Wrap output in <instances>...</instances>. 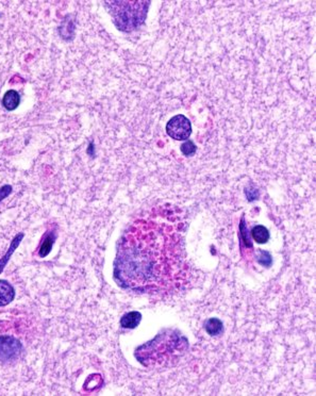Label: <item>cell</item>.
Here are the masks:
<instances>
[{
  "label": "cell",
  "mask_w": 316,
  "mask_h": 396,
  "mask_svg": "<svg viewBox=\"0 0 316 396\" xmlns=\"http://www.w3.org/2000/svg\"><path fill=\"white\" fill-rule=\"evenodd\" d=\"M136 3H132L131 10H127V1H121L120 5L121 8H123V10L121 9V11L117 12V15H115V21L120 29L131 30V29H134L142 23L144 17V11L146 12V10L135 12L134 6L136 5Z\"/></svg>",
  "instance_id": "3957f363"
},
{
  "label": "cell",
  "mask_w": 316,
  "mask_h": 396,
  "mask_svg": "<svg viewBox=\"0 0 316 396\" xmlns=\"http://www.w3.org/2000/svg\"><path fill=\"white\" fill-rule=\"evenodd\" d=\"M23 346L18 340L12 336H0V360L9 361L16 359Z\"/></svg>",
  "instance_id": "5b68a950"
},
{
  "label": "cell",
  "mask_w": 316,
  "mask_h": 396,
  "mask_svg": "<svg viewBox=\"0 0 316 396\" xmlns=\"http://www.w3.org/2000/svg\"><path fill=\"white\" fill-rule=\"evenodd\" d=\"M15 296L12 285L4 280H0V307L9 305Z\"/></svg>",
  "instance_id": "8992f818"
},
{
  "label": "cell",
  "mask_w": 316,
  "mask_h": 396,
  "mask_svg": "<svg viewBox=\"0 0 316 396\" xmlns=\"http://www.w3.org/2000/svg\"><path fill=\"white\" fill-rule=\"evenodd\" d=\"M188 339L176 329H164L135 350L136 360L149 369L172 365L187 353Z\"/></svg>",
  "instance_id": "7a4b0ae2"
},
{
  "label": "cell",
  "mask_w": 316,
  "mask_h": 396,
  "mask_svg": "<svg viewBox=\"0 0 316 396\" xmlns=\"http://www.w3.org/2000/svg\"><path fill=\"white\" fill-rule=\"evenodd\" d=\"M167 134L174 140H188L192 133V126L185 115H176L166 125Z\"/></svg>",
  "instance_id": "277c9868"
},
{
  "label": "cell",
  "mask_w": 316,
  "mask_h": 396,
  "mask_svg": "<svg viewBox=\"0 0 316 396\" xmlns=\"http://www.w3.org/2000/svg\"><path fill=\"white\" fill-rule=\"evenodd\" d=\"M142 320V315L139 312L133 311V312H129L127 314H125L124 317L121 320V325L124 328H135L139 323H141Z\"/></svg>",
  "instance_id": "ba28073f"
},
{
  "label": "cell",
  "mask_w": 316,
  "mask_h": 396,
  "mask_svg": "<svg viewBox=\"0 0 316 396\" xmlns=\"http://www.w3.org/2000/svg\"><path fill=\"white\" fill-rule=\"evenodd\" d=\"M23 238H24V233H19L18 236H16L15 239L13 240L12 244H11V247L9 248L8 253H6V254L3 256V258H2V259H0V273L2 272V269H3V267L5 266V264L8 263V261H9V259H10V257L12 256V254L14 253V251H15V248H17V246L19 245L20 241H21V239H23Z\"/></svg>",
  "instance_id": "7c38bea8"
},
{
  "label": "cell",
  "mask_w": 316,
  "mask_h": 396,
  "mask_svg": "<svg viewBox=\"0 0 316 396\" xmlns=\"http://www.w3.org/2000/svg\"><path fill=\"white\" fill-rule=\"evenodd\" d=\"M20 104V96L15 90H10L4 94L2 98V105L8 111H14Z\"/></svg>",
  "instance_id": "52a82bcc"
},
{
  "label": "cell",
  "mask_w": 316,
  "mask_h": 396,
  "mask_svg": "<svg viewBox=\"0 0 316 396\" xmlns=\"http://www.w3.org/2000/svg\"><path fill=\"white\" fill-rule=\"evenodd\" d=\"M187 275L180 233L171 223L137 219L122 238L114 278L123 288L154 294L171 292Z\"/></svg>",
  "instance_id": "6da1fadb"
},
{
  "label": "cell",
  "mask_w": 316,
  "mask_h": 396,
  "mask_svg": "<svg viewBox=\"0 0 316 396\" xmlns=\"http://www.w3.org/2000/svg\"><path fill=\"white\" fill-rule=\"evenodd\" d=\"M12 192V187L11 186H3L2 188H0V202H1L6 196H9Z\"/></svg>",
  "instance_id": "5bb4252c"
},
{
  "label": "cell",
  "mask_w": 316,
  "mask_h": 396,
  "mask_svg": "<svg viewBox=\"0 0 316 396\" xmlns=\"http://www.w3.org/2000/svg\"><path fill=\"white\" fill-rule=\"evenodd\" d=\"M204 329L210 335H217L223 331V323L216 318L210 319L205 322Z\"/></svg>",
  "instance_id": "30bf717a"
},
{
  "label": "cell",
  "mask_w": 316,
  "mask_h": 396,
  "mask_svg": "<svg viewBox=\"0 0 316 396\" xmlns=\"http://www.w3.org/2000/svg\"><path fill=\"white\" fill-rule=\"evenodd\" d=\"M252 233H253V238L254 239V241L259 244L266 243V242L269 240V232L265 228V227L262 225L255 226L253 229Z\"/></svg>",
  "instance_id": "8fae6325"
},
{
  "label": "cell",
  "mask_w": 316,
  "mask_h": 396,
  "mask_svg": "<svg viewBox=\"0 0 316 396\" xmlns=\"http://www.w3.org/2000/svg\"><path fill=\"white\" fill-rule=\"evenodd\" d=\"M181 151L185 153L186 156H193L196 151V146L194 145L193 142H187L181 146Z\"/></svg>",
  "instance_id": "4fadbf2b"
},
{
  "label": "cell",
  "mask_w": 316,
  "mask_h": 396,
  "mask_svg": "<svg viewBox=\"0 0 316 396\" xmlns=\"http://www.w3.org/2000/svg\"><path fill=\"white\" fill-rule=\"evenodd\" d=\"M56 241V233L55 232H48L45 237H44L43 241H42V244L40 247V252H39V256L41 258H45L49 255V253L51 252V248H53V245Z\"/></svg>",
  "instance_id": "9c48e42d"
}]
</instances>
